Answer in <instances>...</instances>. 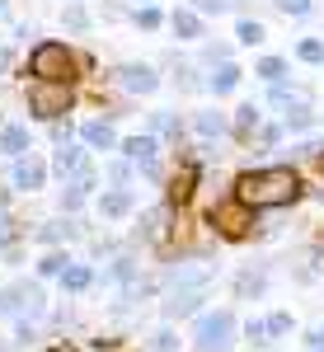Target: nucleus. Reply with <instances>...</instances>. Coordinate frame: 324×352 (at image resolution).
I'll return each mask as SVG.
<instances>
[{
    "label": "nucleus",
    "instance_id": "1",
    "mask_svg": "<svg viewBox=\"0 0 324 352\" xmlns=\"http://www.w3.org/2000/svg\"><path fill=\"white\" fill-rule=\"evenodd\" d=\"M230 197L249 207V212H277V207H292L305 197V184L292 164H263V169H244L235 179Z\"/></svg>",
    "mask_w": 324,
    "mask_h": 352
},
{
    "label": "nucleus",
    "instance_id": "2",
    "mask_svg": "<svg viewBox=\"0 0 324 352\" xmlns=\"http://www.w3.org/2000/svg\"><path fill=\"white\" fill-rule=\"evenodd\" d=\"M28 76L43 85H71L80 76V56L71 52L66 43H38L28 52Z\"/></svg>",
    "mask_w": 324,
    "mask_h": 352
},
{
    "label": "nucleus",
    "instance_id": "3",
    "mask_svg": "<svg viewBox=\"0 0 324 352\" xmlns=\"http://www.w3.org/2000/svg\"><path fill=\"white\" fill-rule=\"evenodd\" d=\"M193 338H197L202 352H226L230 338H235V315H230V310H207V315H197Z\"/></svg>",
    "mask_w": 324,
    "mask_h": 352
},
{
    "label": "nucleus",
    "instance_id": "4",
    "mask_svg": "<svg viewBox=\"0 0 324 352\" xmlns=\"http://www.w3.org/2000/svg\"><path fill=\"white\" fill-rule=\"evenodd\" d=\"M28 113L43 118V122H56L61 113H71V85H43L33 80L28 89Z\"/></svg>",
    "mask_w": 324,
    "mask_h": 352
},
{
    "label": "nucleus",
    "instance_id": "5",
    "mask_svg": "<svg viewBox=\"0 0 324 352\" xmlns=\"http://www.w3.org/2000/svg\"><path fill=\"white\" fill-rule=\"evenodd\" d=\"M212 226L226 235V240H244L254 226H259V212H249V207H240L235 197L230 202H221V207H212Z\"/></svg>",
    "mask_w": 324,
    "mask_h": 352
},
{
    "label": "nucleus",
    "instance_id": "6",
    "mask_svg": "<svg viewBox=\"0 0 324 352\" xmlns=\"http://www.w3.org/2000/svg\"><path fill=\"white\" fill-rule=\"evenodd\" d=\"M0 315H43V287L19 282V287L0 292Z\"/></svg>",
    "mask_w": 324,
    "mask_h": 352
},
{
    "label": "nucleus",
    "instance_id": "7",
    "mask_svg": "<svg viewBox=\"0 0 324 352\" xmlns=\"http://www.w3.org/2000/svg\"><path fill=\"white\" fill-rule=\"evenodd\" d=\"M118 151H122V160H127V164H141L146 174H155V155H160V136H155V132L127 136V141H118Z\"/></svg>",
    "mask_w": 324,
    "mask_h": 352
},
{
    "label": "nucleus",
    "instance_id": "8",
    "mask_svg": "<svg viewBox=\"0 0 324 352\" xmlns=\"http://www.w3.org/2000/svg\"><path fill=\"white\" fill-rule=\"evenodd\" d=\"M10 184H14L19 192H38L43 184H47V164L28 151V155H19V160H14V169H10Z\"/></svg>",
    "mask_w": 324,
    "mask_h": 352
},
{
    "label": "nucleus",
    "instance_id": "9",
    "mask_svg": "<svg viewBox=\"0 0 324 352\" xmlns=\"http://www.w3.org/2000/svg\"><path fill=\"white\" fill-rule=\"evenodd\" d=\"M118 85H122L127 94H155V89H160V76H155V66L132 61V66H122V71H118Z\"/></svg>",
    "mask_w": 324,
    "mask_h": 352
},
{
    "label": "nucleus",
    "instance_id": "10",
    "mask_svg": "<svg viewBox=\"0 0 324 352\" xmlns=\"http://www.w3.org/2000/svg\"><path fill=\"white\" fill-rule=\"evenodd\" d=\"M80 141L89 146V151H118V132H113V122H108V118L85 122V127H80Z\"/></svg>",
    "mask_w": 324,
    "mask_h": 352
},
{
    "label": "nucleus",
    "instance_id": "11",
    "mask_svg": "<svg viewBox=\"0 0 324 352\" xmlns=\"http://www.w3.org/2000/svg\"><path fill=\"white\" fill-rule=\"evenodd\" d=\"M0 151H5L10 160H19V155H28V151H33V136H28L24 122H10V127L0 132Z\"/></svg>",
    "mask_w": 324,
    "mask_h": 352
},
{
    "label": "nucleus",
    "instance_id": "12",
    "mask_svg": "<svg viewBox=\"0 0 324 352\" xmlns=\"http://www.w3.org/2000/svg\"><path fill=\"white\" fill-rule=\"evenodd\" d=\"M193 188H197V164L188 160L174 179H169V207H184V202L193 197Z\"/></svg>",
    "mask_w": 324,
    "mask_h": 352
},
{
    "label": "nucleus",
    "instance_id": "13",
    "mask_svg": "<svg viewBox=\"0 0 324 352\" xmlns=\"http://www.w3.org/2000/svg\"><path fill=\"white\" fill-rule=\"evenodd\" d=\"M169 28H174L179 43H197V38H202V14H197V10H174V14H169Z\"/></svg>",
    "mask_w": 324,
    "mask_h": 352
},
{
    "label": "nucleus",
    "instance_id": "14",
    "mask_svg": "<svg viewBox=\"0 0 324 352\" xmlns=\"http://www.w3.org/2000/svg\"><path fill=\"white\" fill-rule=\"evenodd\" d=\"M136 207V192L132 188H113V192H104V197H99V212H104V217H127V212H132Z\"/></svg>",
    "mask_w": 324,
    "mask_h": 352
},
{
    "label": "nucleus",
    "instance_id": "15",
    "mask_svg": "<svg viewBox=\"0 0 324 352\" xmlns=\"http://www.w3.org/2000/svg\"><path fill=\"white\" fill-rule=\"evenodd\" d=\"M52 169L61 174V179H71V174H80V169H85V155H80V146H71V141H61V146H56V160H52Z\"/></svg>",
    "mask_w": 324,
    "mask_h": 352
},
{
    "label": "nucleus",
    "instance_id": "16",
    "mask_svg": "<svg viewBox=\"0 0 324 352\" xmlns=\"http://www.w3.org/2000/svg\"><path fill=\"white\" fill-rule=\"evenodd\" d=\"M282 127H287V132H305V127H315V113L305 109V99L282 104Z\"/></svg>",
    "mask_w": 324,
    "mask_h": 352
},
{
    "label": "nucleus",
    "instance_id": "17",
    "mask_svg": "<svg viewBox=\"0 0 324 352\" xmlns=\"http://www.w3.org/2000/svg\"><path fill=\"white\" fill-rule=\"evenodd\" d=\"M202 305V292H174V296L164 300V320H184Z\"/></svg>",
    "mask_w": 324,
    "mask_h": 352
},
{
    "label": "nucleus",
    "instance_id": "18",
    "mask_svg": "<svg viewBox=\"0 0 324 352\" xmlns=\"http://www.w3.org/2000/svg\"><path fill=\"white\" fill-rule=\"evenodd\" d=\"M240 80H244L240 66H235V61H221V71L207 80V89H212V94H230V89H240Z\"/></svg>",
    "mask_w": 324,
    "mask_h": 352
},
{
    "label": "nucleus",
    "instance_id": "19",
    "mask_svg": "<svg viewBox=\"0 0 324 352\" xmlns=\"http://www.w3.org/2000/svg\"><path fill=\"white\" fill-rule=\"evenodd\" d=\"M254 76L268 80V85H282L287 76H292V66H287V56H263V61L254 66Z\"/></svg>",
    "mask_w": 324,
    "mask_h": 352
},
{
    "label": "nucleus",
    "instance_id": "20",
    "mask_svg": "<svg viewBox=\"0 0 324 352\" xmlns=\"http://www.w3.org/2000/svg\"><path fill=\"white\" fill-rule=\"evenodd\" d=\"M89 282H94V268H89V263H66V268H61V287H66V292H85Z\"/></svg>",
    "mask_w": 324,
    "mask_h": 352
},
{
    "label": "nucleus",
    "instance_id": "21",
    "mask_svg": "<svg viewBox=\"0 0 324 352\" xmlns=\"http://www.w3.org/2000/svg\"><path fill=\"white\" fill-rule=\"evenodd\" d=\"M259 122H263V109H259V104H240V109H235V136L259 132Z\"/></svg>",
    "mask_w": 324,
    "mask_h": 352
},
{
    "label": "nucleus",
    "instance_id": "22",
    "mask_svg": "<svg viewBox=\"0 0 324 352\" xmlns=\"http://www.w3.org/2000/svg\"><path fill=\"white\" fill-rule=\"evenodd\" d=\"M193 127H197V136H221L230 122H226V113L207 109V113H197V118H193Z\"/></svg>",
    "mask_w": 324,
    "mask_h": 352
},
{
    "label": "nucleus",
    "instance_id": "23",
    "mask_svg": "<svg viewBox=\"0 0 324 352\" xmlns=\"http://www.w3.org/2000/svg\"><path fill=\"white\" fill-rule=\"evenodd\" d=\"M296 56L305 61V66H324V38H301Z\"/></svg>",
    "mask_w": 324,
    "mask_h": 352
},
{
    "label": "nucleus",
    "instance_id": "24",
    "mask_svg": "<svg viewBox=\"0 0 324 352\" xmlns=\"http://www.w3.org/2000/svg\"><path fill=\"white\" fill-rule=\"evenodd\" d=\"M235 38H240L244 47H259L268 33H263V24H259V19H240V24H235Z\"/></svg>",
    "mask_w": 324,
    "mask_h": 352
},
{
    "label": "nucleus",
    "instance_id": "25",
    "mask_svg": "<svg viewBox=\"0 0 324 352\" xmlns=\"http://www.w3.org/2000/svg\"><path fill=\"white\" fill-rule=\"evenodd\" d=\"M202 282H207V268H174L169 272V287H179V292L184 287H202Z\"/></svg>",
    "mask_w": 324,
    "mask_h": 352
},
{
    "label": "nucleus",
    "instance_id": "26",
    "mask_svg": "<svg viewBox=\"0 0 324 352\" xmlns=\"http://www.w3.org/2000/svg\"><path fill=\"white\" fill-rule=\"evenodd\" d=\"M136 28H146V33H155V28H164L160 5H141V10H136Z\"/></svg>",
    "mask_w": 324,
    "mask_h": 352
},
{
    "label": "nucleus",
    "instance_id": "27",
    "mask_svg": "<svg viewBox=\"0 0 324 352\" xmlns=\"http://www.w3.org/2000/svg\"><path fill=\"white\" fill-rule=\"evenodd\" d=\"M71 258L61 254V249H52V254H43V263H38V277H61V268H66Z\"/></svg>",
    "mask_w": 324,
    "mask_h": 352
},
{
    "label": "nucleus",
    "instance_id": "28",
    "mask_svg": "<svg viewBox=\"0 0 324 352\" xmlns=\"http://www.w3.org/2000/svg\"><path fill=\"white\" fill-rule=\"evenodd\" d=\"M263 333H268V338H282V333H292V315H287V310H272L268 320H263Z\"/></svg>",
    "mask_w": 324,
    "mask_h": 352
},
{
    "label": "nucleus",
    "instance_id": "29",
    "mask_svg": "<svg viewBox=\"0 0 324 352\" xmlns=\"http://www.w3.org/2000/svg\"><path fill=\"white\" fill-rule=\"evenodd\" d=\"M235 5H240V0H193L197 14H230Z\"/></svg>",
    "mask_w": 324,
    "mask_h": 352
},
{
    "label": "nucleus",
    "instance_id": "30",
    "mask_svg": "<svg viewBox=\"0 0 324 352\" xmlns=\"http://www.w3.org/2000/svg\"><path fill=\"white\" fill-rule=\"evenodd\" d=\"M272 5H277L282 14H296V19H305V14L315 10V0H272Z\"/></svg>",
    "mask_w": 324,
    "mask_h": 352
},
{
    "label": "nucleus",
    "instance_id": "31",
    "mask_svg": "<svg viewBox=\"0 0 324 352\" xmlns=\"http://www.w3.org/2000/svg\"><path fill=\"white\" fill-rule=\"evenodd\" d=\"M155 132L169 136V141H179V118H174V113H155Z\"/></svg>",
    "mask_w": 324,
    "mask_h": 352
},
{
    "label": "nucleus",
    "instance_id": "32",
    "mask_svg": "<svg viewBox=\"0 0 324 352\" xmlns=\"http://www.w3.org/2000/svg\"><path fill=\"white\" fill-rule=\"evenodd\" d=\"M66 24H71V28H89V14H85V5H76V0L66 5Z\"/></svg>",
    "mask_w": 324,
    "mask_h": 352
},
{
    "label": "nucleus",
    "instance_id": "33",
    "mask_svg": "<svg viewBox=\"0 0 324 352\" xmlns=\"http://www.w3.org/2000/svg\"><path fill=\"white\" fill-rule=\"evenodd\" d=\"M235 287H240V296H249V292H263V272H244Z\"/></svg>",
    "mask_w": 324,
    "mask_h": 352
},
{
    "label": "nucleus",
    "instance_id": "34",
    "mask_svg": "<svg viewBox=\"0 0 324 352\" xmlns=\"http://www.w3.org/2000/svg\"><path fill=\"white\" fill-rule=\"evenodd\" d=\"M244 333H249L254 343H268V333H263V320H249V324H244Z\"/></svg>",
    "mask_w": 324,
    "mask_h": 352
},
{
    "label": "nucleus",
    "instance_id": "35",
    "mask_svg": "<svg viewBox=\"0 0 324 352\" xmlns=\"http://www.w3.org/2000/svg\"><path fill=\"white\" fill-rule=\"evenodd\" d=\"M155 352H174V333H169V329L155 333Z\"/></svg>",
    "mask_w": 324,
    "mask_h": 352
},
{
    "label": "nucleus",
    "instance_id": "36",
    "mask_svg": "<svg viewBox=\"0 0 324 352\" xmlns=\"http://www.w3.org/2000/svg\"><path fill=\"white\" fill-rule=\"evenodd\" d=\"M305 343H310V352H315V348L324 352V324H315V329H310V338H305Z\"/></svg>",
    "mask_w": 324,
    "mask_h": 352
},
{
    "label": "nucleus",
    "instance_id": "37",
    "mask_svg": "<svg viewBox=\"0 0 324 352\" xmlns=\"http://www.w3.org/2000/svg\"><path fill=\"white\" fill-rule=\"evenodd\" d=\"M10 226H14V221H0V249H5V244L14 240V230H10Z\"/></svg>",
    "mask_w": 324,
    "mask_h": 352
},
{
    "label": "nucleus",
    "instance_id": "38",
    "mask_svg": "<svg viewBox=\"0 0 324 352\" xmlns=\"http://www.w3.org/2000/svg\"><path fill=\"white\" fill-rule=\"evenodd\" d=\"M10 61H14V56H10V47H0V71H10Z\"/></svg>",
    "mask_w": 324,
    "mask_h": 352
},
{
    "label": "nucleus",
    "instance_id": "39",
    "mask_svg": "<svg viewBox=\"0 0 324 352\" xmlns=\"http://www.w3.org/2000/svg\"><path fill=\"white\" fill-rule=\"evenodd\" d=\"M0 19H10V0H0Z\"/></svg>",
    "mask_w": 324,
    "mask_h": 352
},
{
    "label": "nucleus",
    "instance_id": "40",
    "mask_svg": "<svg viewBox=\"0 0 324 352\" xmlns=\"http://www.w3.org/2000/svg\"><path fill=\"white\" fill-rule=\"evenodd\" d=\"M136 5H155V0H136Z\"/></svg>",
    "mask_w": 324,
    "mask_h": 352
},
{
    "label": "nucleus",
    "instance_id": "41",
    "mask_svg": "<svg viewBox=\"0 0 324 352\" xmlns=\"http://www.w3.org/2000/svg\"><path fill=\"white\" fill-rule=\"evenodd\" d=\"M52 352H61V348H52Z\"/></svg>",
    "mask_w": 324,
    "mask_h": 352
},
{
    "label": "nucleus",
    "instance_id": "42",
    "mask_svg": "<svg viewBox=\"0 0 324 352\" xmlns=\"http://www.w3.org/2000/svg\"><path fill=\"white\" fill-rule=\"evenodd\" d=\"M315 352H320V348H315Z\"/></svg>",
    "mask_w": 324,
    "mask_h": 352
}]
</instances>
